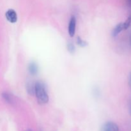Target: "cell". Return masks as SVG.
<instances>
[{
    "mask_svg": "<svg viewBox=\"0 0 131 131\" xmlns=\"http://www.w3.org/2000/svg\"><path fill=\"white\" fill-rule=\"evenodd\" d=\"M67 49L70 53H74V52L75 51V49L74 43H72V42H69L67 45Z\"/></svg>",
    "mask_w": 131,
    "mask_h": 131,
    "instance_id": "cell-11",
    "label": "cell"
},
{
    "mask_svg": "<svg viewBox=\"0 0 131 131\" xmlns=\"http://www.w3.org/2000/svg\"><path fill=\"white\" fill-rule=\"evenodd\" d=\"M26 131H32V130H30V129H28V130H26Z\"/></svg>",
    "mask_w": 131,
    "mask_h": 131,
    "instance_id": "cell-15",
    "label": "cell"
},
{
    "mask_svg": "<svg viewBox=\"0 0 131 131\" xmlns=\"http://www.w3.org/2000/svg\"><path fill=\"white\" fill-rule=\"evenodd\" d=\"M35 94L40 104H45L49 101V96L44 84L38 81L35 84Z\"/></svg>",
    "mask_w": 131,
    "mask_h": 131,
    "instance_id": "cell-1",
    "label": "cell"
},
{
    "mask_svg": "<svg viewBox=\"0 0 131 131\" xmlns=\"http://www.w3.org/2000/svg\"><path fill=\"white\" fill-rule=\"evenodd\" d=\"M2 97L3 98V99L8 104H14V98H13L12 95L11 94H10V93L4 92V93H2Z\"/></svg>",
    "mask_w": 131,
    "mask_h": 131,
    "instance_id": "cell-7",
    "label": "cell"
},
{
    "mask_svg": "<svg viewBox=\"0 0 131 131\" xmlns=\"http://www.w3.org/2000/svg\"><path fill=\"white\" fill-rule=\"evenodd\" d=\"M124 30V25H123V23H120L118 24L115 27L112 31V36L113 37H117L119 35V33H121L122 31Z\"/></svg>",
    "mask_w": 131,
    "mask_h": 131,
    "instance_id": "cell-5",
    "label": "cell"
},
{
    "mask_svg": "<svg viewBox=\"0 0 131 131\" xmlns=\"http://www.w3.org/2000/svg\"><path fill=\"white\" fill-rule=\"evenodd\" d=\"M101 131H119V127L115 123L108 122L102 125Z\"/></svg>",
    "mask_w": 131,
    "mask_h": 131,
    "instance_id": "cell-4",
    "label": "cell"
},
{
    "mask_svg": "<svg viewBox=\"0 0 131 131\" xmlns=\"http://www.w3.org/2000/svg\"><path fill=\"white\" fill-rule=\"evenodd\" d=\"M28 70L31 75H36L38 72V66L35 63H30L28 65Z\"/></svg>",
    "mask_w": 131,
    "mask_h": 131,
    "instance_id": "cell-6",
    "label": "cell"
},
{
    "mask_svg": "<svg viewBox=\"0 0 131 131\" xmlns=\"http://www.w3.org/2000/svg\"><path fill=\"white\" fill-rule=\"evenodd\" d=\"M129 86H130V90H131V72L129 74Z\"/></svg>",
    "mask_w": 131,
    "mask_h": 131,
    "instance_id": "cell-12",
    "label": "cell"
},
{
    "mask_svg": "<svg viewBox=\"0 0 131 131\" xmlns=\"http://www.w3.org/2000/svg\"><path fill=\"white\" fill-rule=\"evenodd\" d=\"M129 6L131 7V0H129Z\"/></svg>",
    "mask_w": 131,
    "mask_h": 131,
    "instance_id": "cell-14",
    "label": "cell"
},
{
    "mask_svg": "<svg viewBox=\"0 0 131 131\" xmlns=\"http://www.w3.org/2000/svg\"><path fill=\"white\" fill-rule=\"evenodd\" d=\"M27 90L29 94L33 95L35 93V84L29 83L27 86Z\"/></svg>",
    "mask_w": 131,
    "mask_h": 131,
    "instance_id": "cell-10",
    "label": "cell"
},
{
    "mask_svg": "<svg viewBox=\"0 0 131 131\" xmlns=\"http://www.w3.org/2000/svg\"><path fill=\"white\" fill-rule=\"evenodd\" d=\"M130 24H131V14L129 15V17H128L127 19H126V20L123 23L124 30H126V29H127L128 28L130 27Z\"/></svg>",
    "mask_w": 131,
    "mask_h": 131,
    "instance_id": "cell-8",
    "label": "cell"
},
{
    "mask_svg": "<svg viewBox=\"0 0 131 131\" xmlns=\"http://www.w3.org/2000/svg\"><path fill=\"white\" fill-rule=\"evenodd\" d=\"M75 28H76V19L74 16H72L70 19L68 26V31L70 37H73L75 33Z\"/></svg>",
    "mask_w": 131,
    "mask_h": 131,
    "instance_id": "cell-2",
    "label": "cell"
},
{
    "mask_svg": "<svg viewBox=\"0 0 131 131\" xmlns=\"http://www.w3.org/2000/svg\"><path fill=\"white\" fill-rule=\"evenodd\" d=\"M129 111H130V113L131 115V100L130 101V105H129Z\"/></svg>",
    "mask_w": 131,
    "mask_h": 131,
    "instance_id": "cell-13",
    "label": "cell"
},
{
    "mask_svg": "<svg viewBox=\"0 0 131 131\" xmlns=\"http://www.w3.org/2000/svg\"><path fill=\"white\" fill-rule=\"evenodd\" d=\"M5 17L8 22L11 23H15L17 20V15L16 12L13 9H9L5 13Z\"/></svg>",
    "mask_w": 131,
    "mask_h": 131,
    "instance_id": "cell-3",
    "label": "cell"
},
{
    "mask_svg": "<svg viewBox=\"0 0 131 131\" xmlns=\"http://www.w3.org/2000/svg\"><path fill=\"white\" fill-rule=\"evenodd\" d=\"M77 43H78V45H79L80 47H86V46H87V45H88V42H87L86 41L83 40L79 37H78V38H77Z\"/></svg>",
    "mask_w": 131,
    "mask_h": 131,
    "instance_id": "cell-9",
    "label": "cell"
}]
</instances>
